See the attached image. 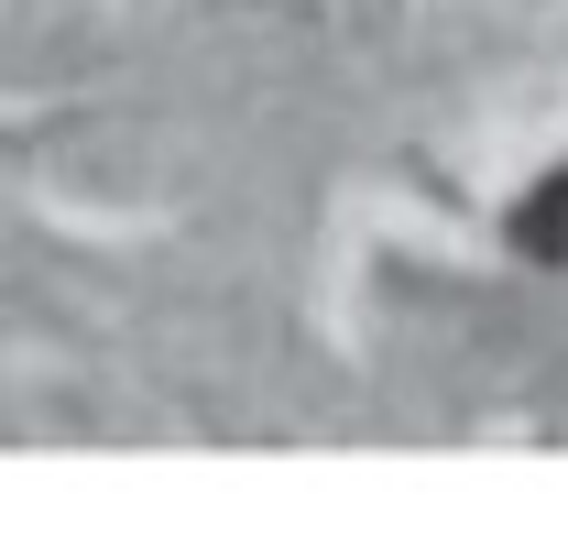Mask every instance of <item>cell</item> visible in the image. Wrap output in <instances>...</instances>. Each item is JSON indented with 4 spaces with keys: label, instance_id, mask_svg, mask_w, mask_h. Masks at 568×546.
I'll use <instances>...</instances> for the list:
<instances>
[{
    "label": "cell",
    "instance_id": "6da1fadb",
    "mask_svg": "<svg viewBox=\"0 0 568 546\" xmlns=\"http://www.w3.org/2000/svg\"><path fill=\"white\" fill-rule=\"evenodd\" d=\"M514 252L568 273V164H558V175H536V198L514 208Z\"/></svg>",
    "mask_w": 568,
    "mask_h": 546
}]
</instances>
